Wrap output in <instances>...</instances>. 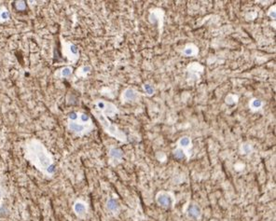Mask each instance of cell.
Wrapping results in <instances>:
<instances>
[{
  "label": "cell",
  "instance_id": "6da1fadb",
  "mask_svg": "<svg viewBox=\"0 0 276 221\" xmlns=\"http://www.w3.org/2000/svg\"><path fill=\"white\" fill-rule=\"evenodd\" d=\"M24 156L37 170L46 176H52L56 172L52 156L42 143L35 138L25 142L23 147Z\"/></svg>",
  "mask_w": 276,
  "mask_h": 221
},
{
  "label": "cell",
  "instance_id": "7a4b0ae2",
  "mask_svg": "<svg viewBox=\"0 0 276 221\" xmlns=\"http://www.w3.org/2000/svg\"><path fill=\"white\" fill-rule=\"evenodd\" d=\"M157 202L160 205L164 206V207H169L172 204V201L171 198L168 196V195L164 194V193H160L158 195L157 197Z\"/></svg>",
  "mask_w": 276,
  "mask_h": 221
},
{
  "label": "cell",
  "instance_id": "3957f363",
  "mask_svg": "<svg viewBox=\"0 0 276 221\" xmlns=\"http://www.w3.org/2000/svg\"><path fill=\"white\" fill-rule=\"evenodd\" d=\"M86 210H87L86 205L83 202H77L76 203L74 204V211H75V213H76L80 217H82V216H85Z\"/></svg>",
  "mask_w": 276,
  "mask_h": 221
},
{
  "label": "cell",
  "instance_id": "277c9868",
  "mask_svg": "<svg viewBox=\"0 0 276 221\" xmlns=\"http://www.w3.org/2000/svg\"><path fill=\"white\" fill-rule=\"evenodd\" d=\"M68 129L70 130L71 132H74L76 134H79V133H82L84 131L85 127H84V125L77 123L75 121H69L68 122Z\"/></svg>",
  "mask_w": 276,
  "mask_h": 221
},
{
  "label": "cell",
  "instance_id": "5b68a950",
  "mask_svg": "<svg viewBox=\"0 0 276 221\" xmlns=\"http://www.w3.org/2000/svg\"><path fill=\"white\" fill-rule=\"evenodd\" d=\"M9 17H10V15H9L8 10L5 7L0 6V23L8 21Z\"/></svg>",
  "mask_w": 276,
  "mask_h": 221
},
{
  "label": "cell",
  "instance_id": "8992f818",
  "mask_svg": "<svg viewBox=\"0 0 276 221\" xmlns=\"http://www.w3.org/2000/svg\"><path fill=\"white\" fill-rule=\"evenodd\" d=\"M189 216L192 218H197L200 216V209L197 205H191L189 209Z\"/></svg>",
  "mask_w": 276,
  "mask_h": 221
},
{
  "label": "cell",
  "instance_id": "52a82bcc",
  "mask_svg": "<svg viewBox=\"0 0 276 221\" xmlns=\"http://www.w3.org/2000/svg\"><path fill=\"white\" fill-rule=\"evenodd\" d=\"M106 205H107L108 209L110 211H112V212H115V211H117L119 209V203L114 199H109L108 202H107V203H106Z\"/></svg>",
  "mask_w": 276,
  "mask_h": 221
},
{
  "label": "cell",
  "instance_id": "ba28073f",
  "mask_svg": "<svg viewBox=\"0 0 276 221\" xmlns=\"http://www.w3.org/2000/svg\"><path fill=\"white\" fill-rule=\"evenodd\" d=\"M110 156L116 160H119L122 157V151L119 148H112L110 150Z\"/></svg>",
  "mask_w": 276,
  "mask_h": 221
},
{
  "label": "cell",
  "instance_id": "9c48e42d",
  "mask_svg": "<svg viewBox=\"0 0 276 221\" xmlns=\"http://www.w3.org/2000/svg\"><path fill=\"white\" fill-rule=\"evenodd\" d=\"M60 71V76L61 77H67L69 76H71L72 72H73V69L69 66H66L64 68H62Z\"/></svg>",
  "mask_w": 276,
  "mask_h": 221
},
{
  "label": "cell",
  "instance_id": "30bf717a",
  "mask_svg": "<svg viewBox=\"0 0 276 221\" xmlns=\"http://www.w3.org/2000/svg\"><path fill=\"white\" fill-rule=\"evenodd\" d=\"M124 97L126 98L127 100H133V99H135V97H136V93H135V92H134L133 90L129 89V90H126V92H125Z\"/></svg>",
  "mask_w": 276,
  "mask_h": 221
},
{
  "label": "cell",
  "instance_id": "8fae6325",
  "mask_svg": "<svg viewBox=\"0 0 276 221\" xmlns=\"http://www.w3.org/2000/svg\"><path fill=\"white\" fill-rule=\"evenodd\" d=\"M15 8H16L17 10H20V11L24 10L26 8V3L24 1H16L15 2Z\"/></svg>",
  "mask_w": 276,
  "mask_h": 221
},
{
  "label": "cell",
  "instance_id": "7c38bea8",
  "mask_svg": "<svg viewBox=\"0 0 276 221\" xmlns=\"http://www.w3.org/2000/svg\"><path fill=\"white\" fill-rule=\"evenodd\" d=\"M173 154H174V157L177 158V159H178V160H182V159H184V158H185L184 152H183L181 149H177V150H175Z\"/></svg>",
  "mask_w": 276,
  "mask_h": 221
},
{
  "label": "cell",
  "instance_id": "4fadbf2b",
  "mask_svg": "<svg viewBox=\"0 0 276 221\" xmlns=\"http://www.w3.org/2000/svg\"><path fill=\"white\" fill-rule=\"evenodd\" d=\"M69 51L71 53V54H73V55H78V53H79V50H78L77 46L74 45V44H70L69 45Z\"/></svg>",
  "mask_w": 276,
  "mask_h": 221
},
{
  "label": "cell",
  "instance_id": "5bb4252c",
  "mask_svg": "<svg viewBox=\"0 0 276 221\" xmlns=\"http://www.w3.org/2000/svg\"><path fill=\"white\" fill-rule=\"evenodd\" d=\"M78 118H79V116H78V113H76V112H71V113L68 114V119H69L70 121H77Z\"/></svg>",
  "mask_w": 276,
  "mask_h": 221
},
{
  "label": "cell",
  "instance_id": "9a60e30c",
  "mask_svg": "<svg viewBox=\"0 0 276 221\" xmlns=\"http://www.w3.org/2000/svg\"><path fill=\"white\" fill-rule=\"evenodd\" d=\"M190 144V140L187 137H184L180 140V145L183 147H187Z\"/></svg>",
  "mask_w": 276,
  "mask_h": 221
},
{
  "label": "cell",
  "instance_id": "2e32d148",
  "mask_svg": "<svg viewBox=\"0 0 276 221\" xmlns=\"http://www.w3.org/2000/svg\"><path fill=\"white\" fill-rule=\"evenodd\" d=\"M144 88H145V90H146V92L148 93V94H152L153 93V92H154V90H153V88L150 86V85H145L144 86Z\"/></svg>",
  "mask_w": 276,
  "mask_h": 221
},
{
  "label": "cell",
  "instance_id": "e0dca14e",
  "mask_svg": "<svg viewBox=\"0 0 276 221\" xmlns=\"http://www.w3.org/2000/svg\"><path fill=\"white\" fill-rule=\"evenodd\" d=\"M80 121L82 122H88V121H90V118H89V116H88L87 114H81L80 115Z\"/></svg>",
  "mask_w": 276,
  "mask_h": 221
},
{
  "label": "cell",
  "instance_id": "ac0fdd59",
  "mask_svg": "<svg viewBox=\"0 0 276 221\" xmlns=\"http://www.w3.org/2000/svg\"><path fill=\"white\" fill-rule=\"evenodd\" d=\"M97 107H98V108H100V109H106V104L104 103V102H101V101H99V102H97Z\"/></svg>",
  "mask_w": 276,
  "mask_h": 221
},
{
  "label": "cell",
  "instance_id": "d6986e66",
  "mask_svg": "<svg viewBox=\"0 0 276 221\" xmlns=\"http://www.w3.org/2000/svg\"><path fill=\"white\" fill-rule=\"evenodd\" d=\"M252 106H253L254 107L257 108V107H259L261 106V102L258 101V100H254L253 103H252Z\"/></svg>",
  "mask_w": 276,
  "mask_h": 221
},
{
  "label": "cell",
  "instance_id": "ffe728a7",
  "mask_svg": "<svg viewBox=\"0 0 276 221\" xmlns=\"http://www.w3.org/2000/svg\"><path fill=\"white\" fill-rule=\"evenodd\" d=\"M192 53V49H185V54H187V55H190Z\"/></svg>",
  "mask_w": 276,
  "mask_h": 221
}]
</instances>
